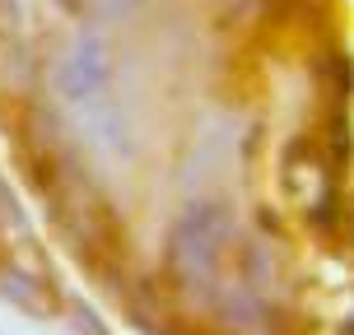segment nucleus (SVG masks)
<instances>
[{"label": "nucleus", "instance_id": "obj_1", "mask_svg": "<svg viewBox=\"0 0 354 335\" xmlns=\"http://www.w3.org/2000/svg\"><path fill=\"white\" fill-rule=\"evenodd\" d=\"M224 224H229L224 205H196L177 219L173 238H168V270L182 280L187 294H210L214 289V261H219Z\"/></svg>", "mask_w": 354, "mask_h": 335}, {"label": "nucleus", "instance_id": "obj_2", "mask_svg": "<svg viewBox=\"0 0 354 335\" xmlns=\"http://www.w3.org/2000/svg\"><path fill=\"white\" fill-rule=\"evenodd\" d=\"M56 88L75 107H88V103H98V98H107V88H112V61H107L103 37H93V33L75 37L71 56L61 61Z\"/></svg>", "mask_w": 354, "mask_h": 335}, {"label": "nucleus", "instance_id": "obj_3", "mask_svg": "<svg viewBox=\"0 0 354 335\" xmlns=\"http://www.w3.org/2000/svg\"><path fill=\"white\" fill-rule=\"evenodd\" d=\"M71 15H98V19H117V15H131L140 10V0H66Z\"/></svg>", "mask_w": 354, "mask_h": 335}, {"label": "nucleus", "instance_id": "obj_4", "mask_svg": "<svg viewBox=\"0 0 354 335\" xmlns=\"http://www.w3.org/2000/svg\"><path fill=\"white\" fill-rule=\"evenodd\" d=\"M0 294H10V303H24V307H37V298H42V289L24 270H5L0 275Z\"/></svg>", "mask_w": 354, "mask_h": 335}]
</instances>
